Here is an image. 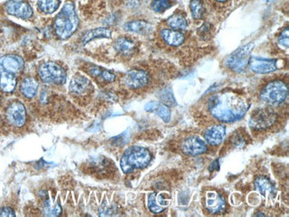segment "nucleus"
Returning <instances> with one entry per match:
<instances>
[{"label": "nucleus", "mask_w": 289, "mask_h": 217, "mask_svg": "<svg viewBox=\"0 0 289 217\" xmlns=\"http://www.w3.org/2000/svg\"><path fill=\"white\" fill-rule=\"evenodd\" d=\"M208 105L211 114L222 122H234L242 119L249 108L245 99L231 92L214 94L209 98Z\"/></svg>", "instance_id": "obj_1"}, {"label": "nucleus", "mask_w": 289, "mask_h": 217, "mask_svg": "<svg viewBox=\"0 0 289 217\" xmlns=\"http://www.w3.org/2000/svg\"><path fill=\"white\" fill-rule=\"evenodd\" d=\"M78 18L75 6L72 2H67L55 20V30L60 39H66L77 30Z\"/></svg>", "instance_id": "obj_2"}, {"label": "nucleus", "mask_w": 289, "mask_h": 217, "mask_svg": "<svg viewBox=\"0 0 289 217\" xmlns=\"http://www.w3.org/2000/svg\"><path fill=\"white\" fill-rule=\"evenodd\" d=\"M151 160V154L143 147H130L124 152L120 159V167L125 174H129L136 169H143Z\"/></svg>", "instance_id": "obj_3"}, {"label": "nucleus", "mask_w": 289, "mask_h": 217, "mask_svg": "<svg viewBox=\"0 0 289 217\" xmlns=\"http://www.w3.org/2000/svg\"><path fill=\"white\" fill-rule=\"evenodd\" d=\"M289 95V87L282 81H273L264 87L261 93V99L264 102L277 105L285 102Z\"/></svg>", "instance_id": "obj_4"}, {"label": "nucleus", "mask_w": 289, "mask_h": 217, "mask_svg": "<svg viewBox=\"0 0 289 217\" xmlns=\"http://www.w3.org/2000/svg\"><path fill=\"white\" fill-rule=\"evenodd\" d=\"M255 45L253 43L247 44L244 47L238 48L226 59L225 64L228 68L237 72H244L249 64L251 53Z\"/></svg>", "instance_id": "obj_5"}, {"label": "nucleus", "mask_w": 289, "mask_h": 217, "mask_svg": "<svg viewBox=\"0 0 289 217\" xmlns=\"http://www.w3.org/2000/svg\"><path fill=\"white\" fill-rule=\"evenodd\" d=\"M39 74L43 82L49 85H64L67 78L64 69L51 62L42 64L39 68Z\"/></svg>", "instance_id": "obj_6"}, {"label": "nucleus", "mask_w": 289, "mask_h": 217, "mask_svg": "<svg viewBox=\"0 0 289 217\" xmlns=\"http://www.w3.org/2000/svg\"><path fill=\"white\" fill-rule=\"evenodd\" d=\"M277 119L276 112L271 109H259L255 111L249 119V126L257 130L271 128Z\"/></svg>", "instance_id": "obj_7"}, {"label": "nucleus", "mask_w": 289, "mask_h": 217, "mask_svg": "<svg viewBox=\"0 0 289 217\" xmlns=\"http://www.w3.org/2000/svg\"><path fill=\"white\" fill-rule=\"evenodd\" d=\"M5 117L9 123L15 128H21L26 122V109L21 102L14 101L9 104Z\"/></svg>", "instance_id": "obj_8"}, {"label": "nucleus", "mask_w": 289, "mask_h": 217, "mask_svg": "<svg viewBox=\"0 0 289 217\" xmlns=\"http://www.w3.org/2000/svg\"><path fill=\"white\" fill-rule=\"evenodd\" d=\"M5 9L10 15L21 19H29L33 14L30 4L23 0H9L5 4Z\"/></svg>", "instance_id": "obj_9"}, {"label": "nucleus", "mask_w": 289, "mask_h": 217, "mask_svg": "<svg viewBox=\"0 0 289 217\" xmlns=\"http://www.w3.org/2000/svg\"><path fill=\"white\" fill-rule=\"evenodd\" d=\"M149 82V74L144 71H141V70L130 71L124 77V83L127 86L133 89L142 88L145 85H148Z\"/></svg>", "instance_id": "obj_10"}, {"label": "nucleus", "mask_w": 289, "mask_h": 217, "mask_svg": "<svg viewBox=\"0 0 289 217\" xmlns=\"http://www.w3.org/2000/svg\"><path fill=\"white\" fill-rule=\"evenodd\" d=\"M182 149L186 155L198 156L200 154L205 153L208 149V147L204 141L200 139V137H192L183 142Z\"/></svg>", "instance_id": "obj_11"}, {"label": "nucleus", "mask_w": 289, "mask_h": 217, "mask_svg": "<svg viewBox=\"0 0 289 217\" xmlns=\"http://www.w3.org/2000/svg\"><path fill=\"white\" fill-rule=\"evenodd\" d=\"M249 65L251 70L258 74L273 72L278 69L276 60L263 59L260 57L250 58Z\"/></svg>", "instance_id": "obj_12"}, {"label": "nucleus", "mask_w": 289, "mask_h": 217, "mask_svg": "<svg viewBox=\"0 0 289 217\" xmlns=\"http://www.w3.org/2000/svg\"><path fill=\"white\" fill-rule=\"evenodd\" d=\"M206 208L212 214L221 213L226 208L225 200L216 192H209L206 196Z\"/></svg>", "instance_id": "obj_13"}, {"label": "nucleus", "mask_w": 289, "mask_h": 217, "mask_svg": "<svg viewBox=\"0 0 289 217\" xmlns=\"http://www.w3.org/2000/svg\"><path fill=\"white\" fill-rule=\"evenodd\" d=\"M69 89L72 94L83 95L89 93L90 90L92 89V84L88 78L77 75L71 81Z\"/></svg>", "instance_id": "obj_14"}, {"label": "nucleus", "mask_w": 289, "mask_h": 217, "mask_svg": "<svg viewBox=\"0 0 289 217\" xmlns=\"http://www.w3.org/2000/svg\"><path fill=\"white\" fill-rule=\"evenodd\" d=\"M0 66L8 72H20L24 66V62L20 56L9 55L0 58Z\"/></svg>", "instance_id": "obj_15"}, {"label": "nucleus", "mask_w": 289, "mask_h": 217, "mask_svg": "<svg viewBox=\"0 0 289 217\" xmlns=\"http://www.w3.org/2000/svg\"><path fill=\"white\" fill-rule=\"evenodd\" d=\"M225 128L221 125H217L209 128L205 133V139L211 145H219L225 137Z\"/></svg>", "instance_id": "obj_16"}, {"label": "nucleus", "mask_w": 289, "mask_h": 217, "mask_svg": "<svg viewBox=\"0 0 289 217\" xmlns=\"http://www.w3.org/2000/svg\"><path fill=\"white\" fill-rule=\"evenodd\" d=\"M144 110L148 112L157 114L166 123H168L171 120L170 109L166 106V104H163L161 102H148L145 105Z\"/></svg>", "instance_id": "obj_17"}, {"label": "nucleus", "mask_w": 289, "mask_h": 217, "mask_svg": "<svg viewBox=\"0 0 289 217\" xmlns=\"http://www.w3.org/2000/svg\"><path fill=\"white\" fill-rule=\"evenodd\" d=\"M255 188L257 192L266 198H274L276 195V190L272 182L266 177L261 176L255 181Z\"/></svg>", "instance_id": "obj_18"}, {"label": "nucleus", "mask_w": 289, "mask_h": 217, "mask_svg": "<svg viewBox=\"0 0 289 217\" xmlns=\"http://www.w3.org/2000/svg\"><path fill=\"white\" fill-rule=\"evenodd\" d=\"M16 78L13 73L0 68V90L4 93H12L16 87Z\"/></svg>", "instance_id": "obj_19"}, {"label": "nucleus", "mask_w": 289, "mask_h": 217, "mask_svg": "<svg viewBox=\"0 0 289 217\" xmlns=\"http://www.w3.org/2000/svg\"><path fill=\"white\" fill-rule=\"evenodd\" d=\"M160 36H161L162 39L165 40V42L167 43L172 47L181 46L185 40L184 35L182 34L177 30L163 29L160 31Z\"/></svg>", "instance_id": "obj_20"}, {"label": "nucleus", "mask_w": 289, "mask_h": 217, "mask_svg": "<svg viewBox=\"0 0 289 217\" xmlns=\"http://www.w3.org/2000/svg\"><path fill=\"white\" fill-rule=\"evenodd\" d=\"M114 48L121 56H129L136 50V45L131 39L121 37L116 40Z\"/></svg>", "instance_id": "obj_21"}, {"label": "nucleus", "mask_w": 289, "mask_h": 217, "mask_svg": "<svg viewBox=\"0 0 289 217\" xmlns=\"http://www.w3.org/2000/svg\"><path fill=\"white\" fill-rule=\"evenodd\" d=\"M39 89V83L33 77H26L21 84V93L28 99L34 98Z\"/></svg>", "instance_id": "obj_22"}, {"label": "nucleus", "mask_w": 289, "mask_h": 217, "mask_svg": "<svg viewBox=\"0 0 289 217\" xmlns=\"http://www.w3.org/2000/svg\"><path fill=\"white\" fill-rule=\"evenodd\" d=\"M166 206H167V203L162 198L160 194L150 193L148 197V208L152 213H161L165 210Z\"/></svg>", "instance_id": "obj_23"}, {"label": "nucleus", "mask_w": 289, "mask_h": 217, "mask_svg": "<svg viewBox=\"0 0 289 217\" xmlns=\"http://www.w3.org/2000/svg\"><path fill=\"white\" fill-rule=\"evenodd\" d=\"M110 39L111 38V31L106 28H98L94 30H88L85 32L83 38H82V43L86 44L90 42L91 40H94L95 39Z\"/></svg>", "instance_id": "obj_24"}, {"label": "nucleus", "mask_w": 289, "mask_h": 217, "mask_svg": "<svg viewBox=\"0 0 289 217\" xmlns=\"http://www.w3.org/2000/svg\"><path fill=\"white\" fill-rule=\"evenodd\" d=\"M60 0H38V7L42 13L51 14L59 8Z\"/></svg>", "instance_id": "obj_25"}, {"label": "nucleus", "mask_w": 289, "mask_h": 217, "mask_svg": "<svg viewBox=\"0 0 289 217\" xmlns=\"http://www.w3.org/2000/svg\"><path fill=\"white\" fill-rule=\"evenodd\" d=\"M125 29L136 33H144L150 30V26L147 22L143 21H128L125 24Z\"/></svg>", "instance_id": "obj_26"}, {"label": "nucleus", "mask_w": 289, "mask_h": 217, "mask_svg": "<svg viewBox=\"0 0 289 217\" xmlns=\"http://www.w3.org/2000/svg\"><path fill=\"white\" fill-rule=\"evenodd\" d=\"M44 214L47 217H59L62 214V208L58 202L47 200L44 205Z\"/></svg>", "instance_id": "obj_27"}, {"label": "nucleus", "mask_w": 289, "mask_h": 217, "mask_svg": "<svg viewBox=\"0 0 289 217\" xmlns=\"http://www.w3.org/2000/svg\"><path fill=\"white\" fill-rule=\"evenodd\" d=\"M168 25L174 30H185L187 28V20L181 14H174L167 20Z\"/></svg>", "instance_id": "obj_28"}, {"label": "nucleus", "mask_w": 289, "mask_h": 217, "mask_svg": "<svg viewBox=\"0 0 289 217\" xmlns=\"http://www.w3.org/2000/svg\"><path fill=\"white\" fill-rule=\"evenodd\" d=\"M191 11L192 17L194 19H201L204 13V5L201 0H192L191 2Z\"/></svg>", "instance_id": "obj_29"}, {"label": "nucleus", "mask_w": 289, "mask_h": 217, "mask_svg": "<svg viewBox=\"0 0 289 217\" xmlns=\"http://www.w3.org/2000/svg\"><path fill=\"white\" fill-rule=\"evenodd\" d=\"M150 6L156 13H164L170 7V0H152Z\"/></svg>", "instance_id": "obj_30"}, {"label": "nucleus", "mask_w": 289, "mask_h": 217, "mask_svg": "<svg viewBox=\"0 0 289 217\" xmlns=\"http://www.w3.org/2000/svg\"><path fill=\"white\" fill-rule=\"evenodd\" d=\"M289 29L287 28L286 30L282 31V33H281V34L280 35V37H279V43H280V45L283 47H289Z\"/></svg>", "instance_id": "obj_31"}, {"label": "nucleus", "mask_w": 289, "mask_h": 217, "mask_svg": "<svg viewBox=\"0 0 289 217\" xmlns=\"http://www.w3.org/2000/svg\"><path fill=\"white\" fill-rule=\"evenodd\" d=\"M231 143L233 144L235 147L241 148L244 145H246V140L241 135H234L232 138H231Z\"/></svg>", "instance_id": "obj_32"}, {"label": "nucleus", "mask_w": 289, "mask_h": 217, "mask_svg": "<svg viewBox=\"0 0 289 217\" xmlns=\"http://www.w3.org/2000/svg\"><path fill=\"white\" fill-rule=\"evenodd\" d=\"M99 77H102V79L106 82H113L116 78V76L113 73L106 71V70H103V69H102V72H101V74Z\"/></svg>", "instance_id": "obj_33"}, {"label": "nucleus", "mask_w": 289, "mask_h": 217, "mask_svg": "<svg viewBox=\"0 0 289 217\" xmlns=\"http://www.w3.org/2000/svg\"><path fill=\"white\" fill-rule=\"evenodd\" d=\"M0 217H15V213L11 208L4 207V208L0 209Z\"/></svg>", "instance_id": "obj_34"}, {"label": "nucleus", "mask_w": 289, "mask_h": 217, "mask_svg": "<svg viewBox=\"0 0 289 217\" xmlns=\"http://www.w3.org/2000/svg\"><path fill=\"white\" fill-rule=\"evenodd\" d=\"M219 167H220V165H219V160L217 159L215 161L213 162L212 164L209 166V170L213 172V171H218L219 170Z\"/></svg>", "instance_id": "obj_35"}, {"label": "nucleus", "mask_w": 289, "mask_h": 217, "mask_svg": "<svg viewBox=\"0 0 289 217\" xmlns=\"http://www.w3.org/2000/svg\"><path fill=\"white\" fill-rule=\"evenodd\" d=\"M217 1H218V2H225L227 0H217Z\"/></svg>", "instance_id": "obj_36"}, {"label": "nucleus", "mask_w": 289, "mask_h": 217, "mask_svg": "<svg viewBox=\"0 0 289 217\" xmlns=\"http://www.w3.org/2000/svg\"><path fill=\"white\" fill-rule=\"evenodd\" d=\"M1 122H2V119H1V117H0V125H1Z\"/></svg>", "instance_id": "obj_37"}, {"label": "nucleus", "mask_w": 289, "mask_h": 217, "mask_svg": "<svg viewBox=\"0 0 289 217\" xmlns=\"http://www.w3.org/2000/svg\"><path fill=\"white\" fill-rule=\"evenodd\" d=\"M266 1H268V2H271V1H273V0H266Z\"/></svg>", "instance_id": "obj_38"}]
</instances>
